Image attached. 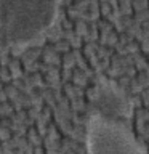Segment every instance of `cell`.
I'll list each match as a JSON object with an SVG mask.
<instances>
[{"label":"cell","mask_w":149,"mask_h":154,"mask_svg":"<svg viewBox=\"0 0 149 154\" xmlns=\"http://www.w3.org/2000/svg\"><path fill=\"white\" fill-rule=\"evenodd\" d=\"M29 141H31L32 144H35V146H40V138H38V135H37V132L34 128H31L29 130Z\"/></svg>","instance_id":"cell-1"},{"label":"cell","mask_w":149,"mask_h":154,"mask_svg":"<svg viewBox=\"0 0 149 154\" xmlns=\"http://www.w3.org/2000/svg\"><path fill=\"white\" fill-rule=\"evenodd\" d=\"M77 34H79V37L88 35V27H87L85 23H77Z\"/></svg>","instance_id":"cell-2"},{"label":"cell","mask_w":149,"mask_h":154,"mask_svg":"<svg viewBox=\"0 0 149 154\" xmlns=\"http://www.w3.org/2000/svg\"><path fill=\"white\" fill-rule=\"evenodd\" d=\"M62 63H64V67L66 69H72L75 64V61H74V58H72V55H66L64 56V60H62Z\"/></svg>","instance_id":"cell-3"},{"label":"cell","mask_w":149,"mask_h":154,"mask_svg":"<svg viewBox=\"0 0 149 154\" xmlns=\"http://www.w3.org/2000/svg\"><path fill=\"white\" fill-rule=\"evenodd\" d=\"M11 112H13V108H11V106H8V103H5V101H2V104H0V116L11 114Z\"/></svg>","instance_id":"cell-4"},{"label":"cell","mask_w":149,"mask_h":154,"mask_svg":"<svg viewBox=\"0 0 149 154\" xmlns=\"http://www.w3.org/2000/svg\"><path fill=\"white\" fill-rule=\"evenodd\" d=\"M74 82L77 85H87V79H82V75H80L79 71L74 72Z\"/></svg>","instance_id":"cell-5"},{"label":"cell","mask_w":149,"mask_h":154,"mask_svg":"<svg viewBox=\"0 0 149 154\" xmlns=\"http://www.w3.org/2000/svg\"><path fill=\"white\" fill-rule=\"evenodd\" d=\"M55 51H69V43H59L58 42L55 47H53Z\"/></svg>","instance_id":"cell-6"},{"label":"cell","mask_w":149,"mask_h":154,"mask_svg":"<svg viewBox=\"0 0 149 154\" xmlns=\"http://www.w3.org/2000/svg\"><path fill=\"white\" fill-rule=\"evenodd\" d=\"M0 79H2L3 82H10V80H11V74L7 72L5 69H0Z\"/></svg>","instance_id":"cell-7"},{"label":"cell","mask_w":149,"mask_h":154,"mask_svg":"<svg viewBox=\"0 0 149 154\" xmlns=\"http://www.w3.org/2000/svg\"><path fill=\"white\" fill-rule=\"evenodd\" d=\"M109 11H111V8L108 5H103V14H109Z\"/></svg>","instance_id":"cell-8"}]
</instances>
